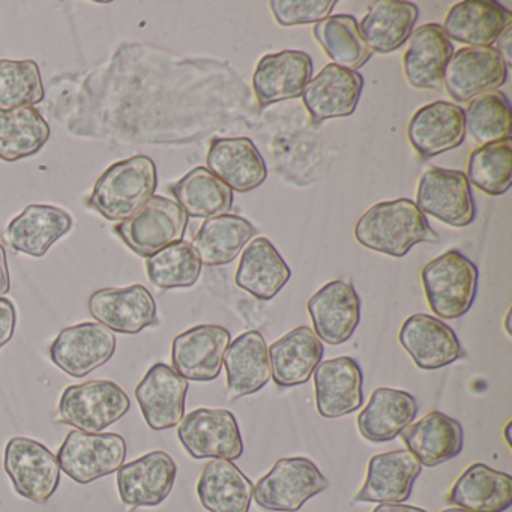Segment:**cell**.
<instances>
[{
    "instance_id": "6da1fadb",
    "label": "cell",
    "mask_w": 512,
    "mask_h": 512,
    "mask_svg": "<svg viewBox=\"0 0 512 512\" xmlns=\"http://www.w3.org/2000/svg\"><path fill=\"white\" fill-rule=\"evenodd\" d=\"M356 241L386 256H406L416 244H436L440 236L410 199L388 200L371 206L355 224Z\"/></svg>"
},
{
    "instance_id": "7a4b0ae2",
    "label": "cell",
    "mask_w": 512,
    "mask_h": 512,
    "mask_svg": "<svg viewBox=\"0 0 512 512\" xmlns=\"http://www.w3.org/2000/svg\"><path fill=\"white\" fill-rule=\"evenodd\" d=\"M154 161L145 155L118 161L100 176L94 185L88 206L109 221L133 217L157 190Z\"/></svg>"
},
{
    "instance_id": "3957f363",
    "label": "cell",
    "mask_w": 512,
    "mask_h": 512,
    "mask_svg": "<svg viewBox=\"0 0 512 512\" xmlns=\"http://www.w3.org/2000/svg\"><path fill=\"white\" fill-rule=\"evenodd\" d=\"M478 268L458 250H449L422 268L425 298L437 319H460L476 298Z\"/></svg>"
},
{
    "instance_id": "277c9868",
    "label": "cell",
    "mask_w": 512,
    "mask_h": 512,
    "mask_svg": "<svg viewBox=\"0 0 512 512\" xmlns=\"http://www.w3.org/2000/svg\"><path fill=\"white\" fill-rule=\"evenodd\" d=\"M127 392L112 380H89L62 392L56 422L86 433H101L130 410Z\"/></svg>"
},
{
    "instance_id": "5b68a950",
    "label": "cell",
    "mask_w": 512,
    "mask_h": 512,
    "mask_svg": "<svg viewBox=\"0 0 512 512\" xmlns=\"http://www.w3.org/2000/svg\"><path fill=\"white\" fill-rule=\"evenodd\" d=\"M187 226L188 215L175 200L154 196L113 230L133 253L149 259L169 245L184 241Z\"/></svg>"
},
{
    "instance_id": "8992f818",
    "label": "cell",
    "mask_w": 512,
    "mask_h": 512,
    "mask_svg": "<svg viewBox=\"0 0 512 512\" xmlns=\"http://www.w3.org/2000/svg\"><path fill=\"white\" fill-rule=\"evenodd\" d=\"M326 488L328 479L313 461L305 457L280 458L257 482L253 499L266 511L296 512Z\"/></svg>"
},
{
    "instance_id": "52a82bcc",
    "label": "cell",
    "mask_w": 512,
    "mask_h": 512,
    "mask_svg": "<svg viewBox=\"0 0 512 512\" xmlns=\"http://www.w3.org/2000/svg\"><path fill=\"white\" fill-rule=\"evenodd\" d=\"M59 466L77 484H91L118 472L127 458V442L116 433L73 430L59 448Z\"/></svg>"
},
{
    "instance_id": "ba28073f",
    "label": "cell",
    "mask_w": 512,
    "mask_h": 512,
    "mask_svg": "<svg viewBox=\"0 0 512 512\" xmlns=\"http://www.w3.org/2000/svg\"><path fill=\"white\" fill-rule=\"evenodd\" d=\"M4 466L14 490L34 503L49 502L61 484L58 457L46 445L29 437L8 440Z\"/></svg>"
},
{
    "instance_id": "9c48e42d",
    "label": "cell",
    "mask_w": 512,
    "mask_h": 512,
    "mask_svg": "<svg viewBox=\"0 0 512 512\" xmlns=\"http://www.w3.org/2000/svg\"><path fill=\"white\" fill-rule=\"evenodd\" d=\"M178 437L185 451L196 460L232 461L244 454L238 421L230 410H193L179 422Z\"/></svg>"
},
{
    "instance_id": "30bf717a",
    "label": "cell",
    "mask_w": 512,
    "mask_h": 512,
    "mask_svg": "<svg viewBox=\"0 0 512 512\" xmlns=\"http://www.w3.org/2000/svg\"><path fill=\"white\" fill-rule=\"evenodd\" d=\"M419 211L446 226H470L476 218V206L466 175L458 170L430 167L419 179L416 202Z\"/></svg>"
},
{
    "instance_id": "8fae6325",
    "label": "cell",
    "mask_w": 512,
    "mask_h": 512,
    "mask_svg": "<svg viewBox=\"0 0 512 512\" xmlns=\"http://www.w3.org/2000/svg\"><path fill=\"white\" fill-rule=\"evenodd\" d=\"M508 79V65L494 47H467L449 59L443 85L458 104L502 88Z\"/></svg>"
},
{
    "instance_id": "7c38bea8",
    "label": "cell",
    "mask_w": 512,
    "mask_h": 512,
    "mask_svg": "<svg viewBox=\"0 0 512 512\" xmlns=\"http://www.w3.org/2000/svg\"><path fill=\"white\" fill-rule=\"evenodd\" d=\"M116 337L101 323L86 322L59 332L50 346L53 364L70 377L82 379L115 355Z\"/></svg>"
},
{
    "instance_id": "4fadbf2b",
    "label": "cell",
    "mask_w": 512,
    "mask_h": 512,
    "mask_svg": "<svg viewBox=\"0 0 512 512\" xmlns=\"http://www.w3.org/2000/svg\"><path fill=\"white\" fill-rule=\"evenodd\" d=\"M89 313L112 332L134 335L158 325L157 302L142 284L92 293Z\"/></svg>"
},
{
    "instance_id": "5bb4252c",
    "label": "cell",
    "mask_w": 512,
    "mask_h": 512,
    "mask_svg": "<svg viewBox=\"0 0 512 512\" xmlns=\"http://www.w3.org/2000/svg\"><path fill=\"white\" fill-rule=\"evenodd\" d=\"M230 340V332L218 325H199L182 332L172 344L173 370L193 382L217 379Z\"/></svg>"
},
{
    "instance_id": "9a60e30c",
    "label": "cell",
    "mask_w": 512,
    "mask_h": 512,
    "mask_svg": "<svg viewBox=\"0 0 512 512\" xmlns=\"http://www.w3.org/2000/svg\"><path fill=\"white\" fill-rule=\"evenodd\" d=\"M307 310L319 340L340 346L349 341L358 328L361 299L350 281L334 280L311 296Z\"/></svg>"
},
{
    "instance_id": "2e32d148",
    "label": "cell",
    "mask_w": 512,
    "mask_h": 512,
    "mask_svg": "<svg viewBox=\"0 0 512 512\" xmlns=\"http://www.w3.org/2000/svg\"><path fill=\"white\" fill-rule=\"evenodd\" d=\"M175 460L164 451H152L118 470V490L127 508H154L172 493L176 481Z\"/></svg>"
},
{
    "instance_id": "e0dca14e",
    "label": "cell",
    "mask_w": 512,
    "mask_h": 512,
    "mask_svg": "<svg viewBox=\"0 0 512 512\" xmlns=\"http://www.w3.org/2000/svg\"><path fill=\"white\" fill-rule=\"evenodd\" d=\"M188 388V380L170 365H152L136 388V400L148 427L163 431L179 425L185 415Z\"/></svg>"
},
{
    "instance_id": "ac0fdd59",
    "label": "cell",
    "mask_w": 512,
    "mask_h": 512,
    "mask_svg": "<svg viewBox=\"0 0 512 512\" xmlns=\"http://www.w3.org/2000/svg\"><path fill=\"white\" fill-rule=\"evenodd\" d=\"M364 89V77L358 71L329 64L310 80L302 92V100L313 124L328 119L347 118L355 113Z\"/></svg>"
},
{
    "instance_id": "d6986e66",
    "label": "cell",
    "mask_w": 512,
    "mask_h": 512,
    "mask_svg": "<svg viewBox=\"0 0 512 512\" xmlns=\"http://www.w3.org/2000/svg\"><path fill=\"white\" fill-rule=\"evenodd\" d=\"M464 110L448 101H434L416 110L407 125V139L422 160H430L463 145Z\"/></svg>"
},
{
    "instance_id": "ffe728a7",
    "label": "cell",
    "mask_w": 512,
    "mask_h": 512,
    "mask_svg": "<svg viewBox=\"0 0 512 512\" xmlns=\"http://www.w3.org/2000/svg\"><path fill=\"white\" fill-rule=\"evenodd\" d=\"M398 341L421 370L448 367L464 356L463 347L452 328L428 314H413L404 320Z\"/></svg>"
},
{
    "instance_id": "44dd1931",
    "label": "cell",
    "mask_w": 512,
    "mask_h": 512,
    "mask_svg": "<svg viewBox=\"0 0 512 512\" xmlns=\"http://www.w3.org/2000/svg\"><path fill=\"white\" fill-rule=\"evenodd\" d=\"M313 77V61L298 50L265 55L253 74V91L260 107L302 97Z\"/></svg>"
},
{
    "instance_id": "7402d4cb",
    "label": "cell",
    "mask_w": 512,
    "mask_h": 512,
    "mask_svg": "<svg viewBox=\"0 0 512 512\" xmlns=\"http://www.w3.org/2000/svg\"><path fill=\"white\" fill-rule=\"evenodd\" d=\"M421 470L418 458L407 449L374 455L368 463L364 485L353 497V502H406Z\"/></svg>"
},
{
    "instance_id": "603a6c76",
    "label": "cell",
    "mask_w": 512,
    "mask_h": 512,
    "mask_svg": "<svg viewBox=\"0 0 512 512\" xmlns=\"http://www.w3.org/2000/svg\"><path fill=\"white\" fill-rule=\"evenodd\" d=\"M313 374L316 407L320 416L341 418L361 407L364 401V376L355 359L350 356L328 359L320 362Z\"/></svg>"
},
{
    "instance_id": "cb8c5ba5",
    "label": "cell",
    "mask_w": 512,
    "mask_h": 512,
    "mask_svg": "<svg viewBox=\"0 0 512 512\" xmlns=\"http://www.w3.org/2000/svg\"><path fill=\"white\" fill-rule=\"evenodd\" d=\"M511 25L512 14L494 0H464L448 11L442 29L449 41L491 47Z\"/></svg>"
},
{
    "instance_id": "d4e9b609",
    "label": "cell",
    "mask_w": 512,
    "mask_h": 512,
    "mask_svg": "<svg viewBox=\"0 0 512 512\" xmlns=\"http://www.w3.org/2000/svg\"><path fill=\"white\" fill-rule=\"evenodd\" d=\"M206 164L209 172L236 193L256 190L268 176L265 160L248 137L212 140Z\"/></svg>"
},
{
    "instance_id": "484cf974",
    "label": "cell",
    "mask_w": 512,
    "mask_h": 512,
    "mask_svg": "<svg viewBox=\"0 0 512 512\" xmlns=\"http://www.w3.org/2000/svg\"><path fill=\"white\" fill-rule=\"evenodd\" d=\"M323 344L313 329L298 326L268 347L271 377L280 388L304 385L322 362Z\"/></svg>"
},
{
    "instance_id": "4316f807",
    "label": "cell",
    "mask_w": 512,
    "mask_h": 512,
    "mask_svg": "<svg viewBox=\"0 0 512 512\" xmlns=\"http://www.w3.org/2000/svg\"><path fill=\"white\" fill-rule=\"evenodd\" d=\"M454 46L437 23H428L412 32L403 65L407 82L415 89L440 91L443 74Z\"/></svg>"
},
{
    "instance_id": "83f0119b",
    "label": "cell",
    "mask_w": 512,
    "mask_h": 512,
    "mask_svg": "<svg viewBox=\"0 0 512 512\" xmlns=\"http://www.w3.org/2000/svg\"><path fill=\"white\" fill-rule=\"evenodd\" d=\"M73 226V217L65 209L31 205L8 224L4 241L19 253L43 257L56 241L71 232Z\"/></svg>"
},
{
    "instance_id": "f1b7e54d",
    "label": "cell",
    "mask_w": 512,
    "mask_h": 512,
    "mask_svg": "<svg viewBox=\"0 0 512 512\" xmlns=\"http://www.w3.org/2000/svg\"><path fill=\"white\" fill-rule=\"evenodd\" d=\"M223 364L229 401L256 394L271 380L268 346L259 331L244 332L230 341Z\"/></svg>"
},
{
    "instance_id": "f546056e",
    "label": "cell",
    "mask_w": 512,
    "mask_h": 512,
    "mask_svg": "<svg viewBox=\"0 0 512 512\" xmlns=\"http://www.w3.org/2000/svg\"><path fill=\"white\" fill-rule=\"evenodd\" d=\"M401 439L421 466L434 467L460 454L464 431L457 419L434 410L404 428Z\"/></svg>"
},
{
    "instance_id": "4dcf8cb0",
    "label": "cell",
    "mask_w": 512,
    "mask_h": 512,
    "mask_svg": "<svg viewBox=\"0 0 512 512\" xmlns=\"http://www.w3.org/2000/svg\"><path fill=\"white\" fill-rule=\"evenodd\" d=\"M446 502L467 512L506 511L512 503V478L485 464H472L458 476Z\"/></svg>"
},
{
    "instance_id": "1f68e13d",
    "label": "cell",
    "mask_w": 512,
    "mask_h": 512,
    "mask_svg": "<svg viewBox=\"0 0 512 512\" xmlns=\"http://www.w3.org/2000/svg\"><path fill=\"white\" fill-rule=\"evenodd\" d=\"M290 269L269 239H253L242 253L235 283L260 301H271L289 283Z\"/></svg>"
},
{
    "instance_id": "d6a6232c",
    "label": "cell",
    "mask_w": 512,
    "mask_h": 512,
    "mask_svg": "<svg viewBox=\"0 0 512 512\" xmlns=\"http://www.w3.org/2000/svg\"><path fill=\"white\" fill-rule=\"evenodd\" d=\"M418 17V7L412 2L379 0L368 8L358 28L371 52L388 55L409 40Z\"/></svg>"
},
{
    "instance_id": "836d02e7",
    "label": "cell",
    "mask_w": 512,
    "mask_h": 512,
    "mask_svg": "<svg viewBox=\"0 0 512 512\" xmlns=\"http://www.w3.org/2000/svg\"><path fill=\"white\" fill-rule=\"evenodd\" d=\"M418 413L416 398L394 388H377L358 416V430L365 440L389 442L412 424Z\"/></svg>"
},
{
    "instance_id": "e575fe53",
    "label": "cell",
    "mask_w": 512,
    "mask_h": 512,
    "mask_svg": "<svg viewBox=\"0 0 512 512\" xmlns=\"http://www.w3.org/2000/svg\"><path fill=\"white\" fill-rule=\"evenodd\" d=\"M254 485L230 460H212L203 467L197 496L209 512H248Z\"/></svg>"
},
{
    "instance_id": "d590c367",
    "label": "cell",
    "mask_w": 512,
    "mask_h": 512,
    "mask_svg": "<svg viewBox=\"0 0 512 512\" xmlns=\"http://www.w3.org/2000/svg\"><path fill=\"white\" fill-rule=\"evenodd\" d=\"M256 235L257 229L250 221L226 214L208 218L191 245L202 265L224 266L232 263Z\"/></svg>"
},
{
    "instance_id": "8d00e7d4",
    "label": "cell",
    "mask_w": 512,
    "mask_h": 512,
    "mask_svg": "<svg viewBox=\"0 0 512 512\" xmlns=\"http://www.w3.org/2000/svg\"><path fill=\"white\" fill-rule=\"evenodd\" d=\"M170 191L188 217L208 220L233 208V191L206 167L191 170Z\"/></svg>"
},
{
    "instance_id": "74e56055",
    "label": "cell",
    "mask_w": 512,
    "mask_h": 512,
    "mask_svg": "<svg viewBox=\"0 0 512 512\" xmlns=\"http://www.w3.org/2000/svg\"><path fill=\"white\" fill-rule=\"evenodd\" d=\"M50 134L49 124L34 107L0 110V160L14 163L38 154Z\"/></svg>"
},
{
    "instance_id": "f35d334b",
    "label": "cell",
    "mask_w": 512,
    "mask_h": 512,
    "mask_svg": "<svg viewBox=\"0 0 512 512\" xmlns=\"http://www.w3.org/2000/svg\"><path fill=\"white\" fill-rule=\"evenodd\" d=\"M313 34L334 65L346 70L358 71L373 56L353 16H329L314 25Z\"/></svg>"
},
{
    "instance_id": "ab89813d",
    "label": "cell",
    "mask_w": 512,
    "mask_h": 512,
    "mask_svg": "<svg viewBox=\"0 0 512 512\" xmlns=\"http://www.w3.org/2000/svg\"><path fill=\"white\" fill-rule=\"evenodd\" d=\"M202 262L193 245L176 242L146 259L149 281L157 289H187L194 286L202 274Z\"/></svg>"
},
{
    "instance_id": "60d3db41",
    "label": "cell",
    "mask_w": 512,
    "mask_h": 512,
    "mask_svg": "<svg viewBox=\"0 0 512 512\" xmlns=\"http://www.w3.org/2000/svg\"><path fill=\"white\" fill-rule=\"evenodd\" d=\"M464 119L466 134L479 145L511 139V106L503 92H487L473 98L464 112Z\"/></svg>"
},
{
    "instance_id": "b9f144b4",
    "label": "cell",
    "mask_w": 512,
    "mask_h": 512,
    "mask_svg": "<svg viewBox=\"0 0 512 512\" xmlns=\"http://www.w3.org/2000/svg\"><path fill=\"white\" fill-rule=\"evenodd\" d=\"M467 182L488 196H502L511 187V139L472 151L467 163Z\"/></svg>"
},
{
    "instance_id": "7bdbcfd3",
    "label": "cell",
    "mask_w": 512,
    "mask_h": 512,
    "mask_svg": "<svg viewBox=\"0 0 512 512\" xmlns=\"http://www.w3.org/2000/svg\"><path fill=\"white\" fill-rule=\"evenodd\" d=\"M44 100L40 67L34 61H0V110L34 107Z\"/></svg>"
},
{
    "instance_id": "ee69618b",
    "label": "cell",
    "mask_w": 512,
    "mask_h": 512,
    "mask_svg": "<svg viewBox=\"0 0 512 512\" xmlns=\"http://www.w3.org/2000/svg\"><path fill=\"white\" fill-rule=\"evenodd\" d=\"M337 0H272L269 2L275 22L283 28L311 25L331 16Z\"/></svg>"
},
{
    "instance_id": "f6af8a7d",
    "label": "cell",
    "mask_w": 512,
    "mask_h": 512,
    "mask_svg": "<svg viewBox=\"0 0 512 512\" xmlns=\"http://www.w3.org/2000/svg\"><path fill=\"white\" fill-rule=\"evenodd\" d=\"M17 326V310L13 301L0 298V349L10 343Z\"/></svg>"
},
{
    "instance_id": "bcb514c9",
    "label": "cell",
    "mask_w": 512,
    "mask_h": 512,
    "mask_svg": "<svg viewBox=\"0 0 512 512\" xmlns=\"http://www.w3.org/2000/svg\"><path fill=\"white\" fill-rule=\"evenodd\" d=\"M11 290L10 269H8L7 253L0 245V298H4Z\"/></svg>"
},
{
    "instance_id": "7dc6e473",
    "label": "cell",
    "mask_w": 512,
    "mask_h": 512,
    "mask_svg": "<svg viewBox=\"0 0 512 512\" xmlns=\"http://www.w3.org/2000/svg\"><path fill=\"white\" fill-rule=\"evenodd\" d=\"M373 512H427L416 506L403 505V503H380Z\"/></svg>"
},
{
    "instance_id": "c3c4849f",
    "label": "cell",
    "mask_w": 512,
    "mask_h": 512,
    "mask_svg": "<svg viewBox=\"0 0 512 512\" xmlns=\"http://www.w3.org/2000/svg\"><path fill=\"white\" fill-rule=\"evenodd\" d=\"M511 428H512V421H509L508 424H506L505 431H503V436H505L506 445H508V448H511V446H512Z\"/></svg>"
},
{
    "instance_id": "681fc988",
    "label": "cell",
    "mask_w": 512,
    "mask_h": 512,
    "mask_svg": "<svg viewBox=\"0 0 512 512\" xmlns=\"http://www.w3.org/2000/svg\"><path fill=\"white\" fill-rule=\"evenodd\" d=\"M509 319H511V310H508V313H506V317H505V331H506V334H508L509 337H511V328H509Z\"/></svg>"
},
{
    "instance_id": "f907efd6",
    "label": "cell",
    "mask_w": 512,
    "mask_h": 512,
    "mask_svg": "<svg viewBox=\"0 0 512 512\" xmlns=\"http://www.w3.org/2000/svg\"><path fill=\"white\" fill-rule=\"evenodd\" d=\"M442 512H467V511H464V509H461V508H448V509H445V511H442Z\"/></svg>"
}]
</instances>
